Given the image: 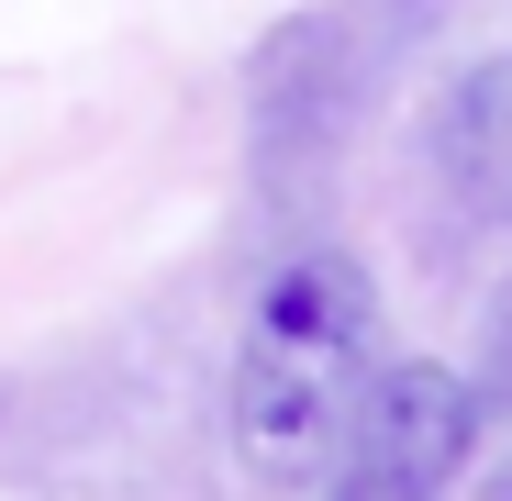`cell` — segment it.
Returning a JSON list of instances; mask_svg holds the SVG:
<instances>
[{
    "mask_svg": "<svg viewBox=\"0 0 512 501\" xmlns=\"http://www.w3.org/2000/svg\"><path fill=\"white\" fill-rule=\"evenodd\" d=\"M423 145H435V179H446L468 212L512 223V45L479 56V67H457L446 90H435Z\"/></svg>",
    "mask_w": 512,
    "mask_h": 501,
    "instance_id": "3",
    "label": "cell"
},
{
    "mask_svg": "<svg viewBox=\"0 0 512 501\" xmlns=\"http://www.w3.org/2000/svg\"><path fill=\"white\" fill-rule=\"evenodd\" d=\"M368 346H379V290L346 245H301L256 279L245 346H234V457L268 490L334 479V446L379 379Z\"/></svg>",
    "mask_w": 512,
    "mask_h": 501,
    "instance_id": "1",
    "label": "cell"
},
{
    "mask_svg": "<svg viewBox=\"0 0 512 501\" xmlns=\"http://www.w3.org/2000/svg\"><path fill=\"white\" fill-rule=\"evenodd\" d=\"M479 446V390L446 357H390L357 401L346 446H334L323 501H446V479Z\"/></svg>",
    "mask_w": 512,
    "mask_h": 501,
    "instance_id": "2",
    "label": "cell"
},
{
    "mask_svg": "<svg viewBox=\"0 0 512 501\" xmlns=\"http://www.w3.org/2000/svg\"><path fill=\"white\" fill-rule=\"evenodd\" d=\"M468 390H479V412H512V290H501L490 323H479V368H468Z\"/></svg>",
    "mask_w": 512,
    "mask_h": 501,
    "instance_id": "4",
    "label": "cell"
}]
</instances>
